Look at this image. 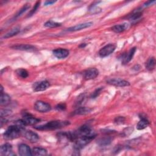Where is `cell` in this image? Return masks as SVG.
<instances>
[{
	"label": "cell",
	"mask_w": 156,
	"mask_h": 156,
	"mask_svg": "<svg viewBox=\"0 0 156 156\" xmlns=\"http://www.w3.org/2000/svg\"><path fill=\"white\" fill-rule=\"evenodd\" d=\"M66 108V106L65 104H60L57 105L56 106V109L57 110H64Z\"/></svg>",
	"instance_id": "1f68e13d"
},
{
	"label": "cell",
	"mask_w": 156,
	"mask_h": 156,
	"mask_svg": "<svg viewBox=\"0 0 156 156\" xmlns=\"http://www.w3.org/2000/svg\"><path fill=\"white\" fill-rule=\"evenodd\" d=\"M20 30V26H15L14 28H12L11 30H9L8 33H7L3 37L4 38H8L10 37H12L15 35H17Z\"/></svg>",
	"instance_id": "ac0fdd59"
},
{
	"label": "cell",
	"mask_w": 156,
	"mask_h": 156,
	"mask_svg": "<svg viewBox=\"0 0 156 156\" xmlns=\"http://www.w3.org/2000/svg\"><path fill=\"white\" fill-rule=\"evenodd\" d=\"M10 102V97L6 93H1L0 97V104L1 106H7Z\"/></svg>",
	"instance_id": "e0dca14e"
},
{
	"label": "cell",
	"mask_w": 156,
	"mask_h": 156,
	"mask_svg": "<svg viewBox=\"0 0 156 156\" xmlns=\"http://www.w3.org/2000/svg\"><path fill=\"white\" fill-rule=\"evenodd\" d=\"M44 25L45 27H47V28H57V27L60 26L61 24L57 23V22H53V21L50 20V21H48L47 22H46Z\"/></svg>",
	"instance_id": "484cf974"
},
{
	"label": "cell",
	"mask_w": 156,
	"mask_h": 156,
	"mask_svg": "<svg viewBox=\"0 0 156 156\" xmlns=\"http://www.w3.org/2000/svg\"><path fill=\"white\" fill-rule=\"evenodd\" d=\"M56 2V1H46L45 2V6H48V5H52L54 4Z\"/></svg>",
	"instance_id": "d6a6232c"
},
{
	"label": "cell",
	"mask_w": 156,
	"mask_h": 156,
	"mask_svg": "<svg viewBox=\"0 0 156 156\" xmlns=\"http://www.w3.org/2000/svg\"><path fill=\"white\" fill-rule=\"evenodd\" d=\"M128 28V25L126 24H121V25H117L113 26L112 28V30L116 33H120L123 32Z\"/></svg>",
	"instance_id": "d6986e66"
},
{
	"label": "cell",
	"mask_w": 156,
	"mask_h": 156,
	"mask_svg": "<svg viewBox=\"0 0 156 156\" xmlns=\"http://www.w3.org/2000/svg\"><path fill=\"white\" fill-rule=\"evenodd\" d=\"M141 15H142V12L140 11H137V12H134L132 15H131L129 17V20H131V21H135V20L139 19L141 17Z\"/></svg>",
	"instance_id": "4316f807"
},
{
	"label": "cell",
	"mask_w": 156,
	"mask_h": 156,
	"mask_svg": "<svg viewBox=\"0 0 156 156\" xmlns=\"http://www.w3.org/2000/svg\"><path fill=\"white\" fill-rule=\"evenodd\" d=\"M25 132V128L17 124L9 126L4 133V137L7 140H13L18 138Z\"/></svg>",
	"instance_id": "6da1fadb"
},
{
	"label": "cell",
	"mask_w": 156,
	"mask_h": 156,
	"mask_svg": "<svg viewBox=\"0 0 156 156\" xmlns=\"http://www.w3.org/2000/svg\"><path fill=\"white\" fill-rule=\"evenodd\" d=\"M107 83L110 85H112L116 87H126L130 86V83L125 80L120 78H112L107 80Z\"/></svg>",
	"instance_id": "277c9868"
},
{
	"label": "cell",
	"mask_w": 156,
	"mask_h": 156,
	"mask_svg": "<svg viewBox=\"0 0 156 156\" xmlns=\"http://www.w3.org/2000/svg\"><path fill=\"white\" fill-rule=\"evenodd\" d=\"M34 109L39 112L45 113L49 111L51 107L49 104L41 101H38L35 103Z\"/></svg>",
	"instance_id": "8992f818"
},
{
	"label": "cell",
	"mask_w": 156,
	"mask_h": 156,
	"mask_svg": "<svg viewBox=\"0 0 156 156\" xmlns=\"http://www.w3.org/2000/svg\"><path fill=\"white\" fill-rule=\"evenodd\" d=\"M136 47H134V48H131L128 53L124 56V57L123 58V60H122L123 64H126L128 63V62H129L132 59V58L135 54V53H136Z\"/></svg>",
	"instance_id": "9a60e30c"
},
{
	"label": "cell",
	"mask_w": 156,
	"mask_h": 156,
	"mask_svg": "<svg viewBox=\"0 0 156 156\" xmlns=\"http://www.w3.org/2000/svg\"><path fill=\"white\" fill-rule=\"evenodd\" d=\"M124 121H125V118H124L123 117H118L115 120V123L118 124H123Z\"/></svg>",
	"instance_id": "4dcf8cb0"
},
{
	"label": "cell",
	"mask_w": 156,
	"mask_h": 156,
	"mask_svg": "<svg viewBox=\"0 0 156 156\" xmlns=\"http://www.w3.org/2000/svg\"><path fill=\"white\" fill-rule=\"evenodd\" d=\"M149 125V122L146 118H141L140 121L138 123L137 125V128L139 130H143L147 128Z\"/></svg>",
	"instance_id": "2e32d148"
},
{
	"label": "cell",
	"mask_w": 156,
	"mask_h": 156,
	"mask_svg": "<svg viewBox=\"0 0 156 156\" xmlns=\"http://www.w3.org/2000/svg\"><path fill=\"white\" fill-rule=\"evenodd\" d=\"M29 7H30V4H25V5L22 9H21L19 10V11L18 12V13L15 15L14 18L16 19V18H18L19 17H20V16L22 15L23 14H24L26 11H27V10L29 9Z\"/></svg>",
	"instance_id": "d4e9b609"
},
{
	"label": "cell",
	"mask_w": 156,
	"mask_h": 156,
	"mask_svg": "<svg viewBox=\"0 0 156 156\" xmlns=\"http://www.w3.org/2000/svg\"><path fill=\"white\" fill-rule=\"evenodd\" d=\"M0 152L2 155H15V154L13 152L12 145L9 143H5L3 144L0 149Z\"/></svg>",
	"instance_id": "9c48e42d"
},
{
	"label": "cell",
	"mask_w": 156,
	"mask_h": 156,
	"mask_svg": "<svg viewBox=\"0 0 156 156\" xmlns=\"http://www.w3.org/2000/svg\"><path fill=\"white\" fill-rule=\"evenodd\" d=\"M12 48L17 50L20 51H33L36 49V47L31 45L28 44H20V45H15L11 47Z\"/></svg>",
	"instance_id": "5bb4252c"
},
{
	"label": "cell",
	"mask_w": 156,
	"mask_h": 156,
	"mask_svg": "<svg viewBox=\"0 0 156 156\" xmlns=\"http://www.w3.org/2000/svg\"><path fill=\"white\" fill-rule=\"evenodd\" d=\"M12 113V111L9 109H3L1 110V118H6Z\"/></svg>",
	"instance_id": "f1b7e54d"
},
{
	"label": "cell",
	"mask_w": 156,
	"mask_h": 156,
	"mask_svg": "<svg viewBox=\"0 0 156 156\" xmlns=\"http://www.w3.org/2000/svg\"><path fill=\"white\" fill-rule=\"evenodd\" d=\"M115 48L116 46L114 44H108L99 50V56L101 57H107L111 54L112 53H113L114 51L115 50Z\"/></svg>",
	"instance_id": "3957f363"
},
{
	"label": "cell",
	"mask_w": 156,
	"mask_h": 156,
	"mask_svg": "<svg viewBox=\"0 0 156 156\" xmlns=\"http://www.w3.org/2000/svg\"><path fill=\"white\" fill-rule=\"evenodd\" d=\"M50 86L49 82L47 81H43L38 82H36L33 86L34 91H41L46 90Z\"/></svg>",
	"instance_id": "ba28073f"
},
{
	"label": "cell",
	"mask_w": 156,
	"mask_h": 156,
	"mask_svg": "<svg viewBox=\"0 0 156 156\" xmlns=\"http://www.w3.org/2000/svg\"><path fill=\"white\" fill-rule=\"evenodd\" d=\"M40 1H37V2L36 3V4L34 5L33 9L32 10H31L30 11V12L29 13L28 17H30V16H32V15H33L36 12V11L38 10V7H39V6H40Z\"/></svg>",
	"instance_id": "83f0119b"
},
{
	"label": "cell",
	"mask_w": 156,
	"mask_h": 156,
	"mask_svg": "<svg viewBox=\"0 0 156 156\" xmlns=\"http://www.w3.org/2000/svg\"><path fill=\"white\" fill-rule=\"evenodd\" d=\"M91 109L88 107H79L74 112V115H86L91 112Z\"/></svg>",
	"instance_id": "ffe728a7"
},
{
	"label": "cell",
	"mask_w": 156,
	"mask_h": 156,
	"mask_svg": "<svg viewBox=\"0 0 156 156\" xmlns=\"http://www.w3.org/2000/svg\"><path fill=\"white\" fill-rule=\"evenodd\" d=\"M16 74L18 77L23 79H25L29 76L28 72L26 70L23 68H20L16 70Z\"/></svg>",
	"instance_id": "cb8c5ba5"
},
{
	"label": "cell",
	"mask_w": 156,
	"mask_h": 156,
	"mask_svg": "<svg viewBox=\"0 0 156 156\" xmlns=\"http://www.w3.org/2000/svg\"><path fill=\"white\" fill-rule=\"evenodd\" d=\"M69 124V122L68 121H49L44 125H41L35 128L37 130L40 131H46V130H55L57 129H60L64 126H67Z\"/></svg>",
	"instance_id": "7a4b0ae2"
},
{
	"label": "cell",
	"mask_w": 156,
	"mask_h": 156,
	"mask_svg": "<svg viewBox=\"0 0 156 156\" xmlns=\"http://www.w3.org/2000/svg\"><path fill=\"white\" fill-rule=\"evenodd\" d=\"M32 152L33 155H45L47 154V151L45 149L40 147H36L33 148Z\"/></svg>",
	"instance_id": "7402d4cb"
},
{
	"label": "cell",
	"mask_w": 156,
	"mask_h": 156,
	"mask_svg": "<svg viewBox=\"0 0 156 156\" xmlns=\"http://www.w3.org/2000/svg\"><path fill=\"white\" fill-rule=\"evenodd\" d=\"M93 25V22H86L84 23H81L75 26H73L71 28H69L67 29V31L69 32H75V31H78V30H81L82 29H84L88 28H90Z\"/></svg>",
	"instance_id": "7c38bea8"
},
{
	"label": "cell",
	"mask_w": 156,
	"mask_h": 156,
	"mask_svg": "<svg viewBox=\"0 0 156 156\" xmlns=\"http://www.w3.org/2000/svg\"><path fill=\"white\" fill-rule=\"evenodd\" d=\"M99 75V71L95 68H90L83 72V77L86 80L95 79Z\"/></svg>",
	"instance_id": "5b68a950"
},
{
	"label": "cell",
	"mask_w": 156,
	"mask_h": 156,
	"mask_svg": "<svg viewBox=\"0 0 156 156\" xmlns=\"http://www.w3.org/2000/svg\"><path fill=\"white\" fill-rule=\"evenodd\" d=\"M155 59L154 57H150L148 59L147 62H146V68L147 70L151 71L153 70L155 68Z\"/></svg>",
	"instance_id": "44dd1931"
},
{
	"label": "cell",
	"mask_w": 156,
	"mask_h": 156,
	"mask_svg": "<svg viewBox=\"0 0 156 156\" xmlns=\"http://www.w3.org/2000/svg\"><path fill=\"white\" fill-rule=\"evenodd\" d=\"M112 142V139L110 137H104L100 139L98 141V144L101 147L104 146H107V145L110 144Z\"/></svg>",
	"instance_id": "603a6c76"
},
{
	"label": "cell",
	"mask_w": 156,
	"mask_h": 156,
	"mask_svg": "<svg viewBox=\"0 0 156 156\" xmlns=\"http://www.w3.org/2000/svg\"><path fill=\"white\" fill-rule=\"evenodd\" d=\"M23 121L25 123L26 125H34L40 121L39 119L36 118L31 114L28 113H25L23 115Z\"/></svg>",
	"instance_id": "52a82bcc"
},
{
	"label": "cell",
	"mask_w": 156,
	"mask_h": 156,
	"mask_svg": "<svg viewBox=\"0 0 156 156\" xmlns=\"http://www.w3.org/2000/svg\"><path fill=\"white\" fill-rule=\"evenodd\" d=\"M25 137L32 143H36L39 140V136L38 135L31 131H28L24 132Z\"/></svg>",
	"instance_id": "4fadbf2b"
},
{
	"label": "cell",
	"mask_w": 156,
	"mask_h": 156,
	"mask_svg": "<svg viewBox=\"0 0 156 156\" xmlns=\"http://www.w3.org/2000/svg\"><path fill=\"white\" fill-rule=\"evenodd\" d=\"M102 87L97 89L94 92H93V93H92V95H91V98H97V97L100 94V93H101V91H102Z\"/></svg>",
	"instance_id": "f546056e"
},
{
	"label": "cell",
	"mask_w": 156,
	"mask_h": 156,
	"mask_svg": "<svg viewBox=\"0 0 156 156\" xmlns=\"http://www.w3.org/2000/svg\"><path fill=\"white\" fill-rule=\"evenodd\" d=\"M18 152L20 155L22 156H30L33 155L32 151L29 147L26 144H21L18 147Z\"/></svg>",
	"instance_id": "30bf717a"
},
{
	"label": "cell",
	"mask_w": 156,
	"mask_h": 156,
	"mask_svg": "<svg viewBox=\"0 0 156 156\" xmlns=\"http://www.w3.org/2000/svg\"><path fill=\"white\" fill-rule=\"evenodd\" d=\"M155 1H147L144 3V6H151V4H152L153 3H155Z\"/></svg>",
	"instance_id": "836d02e7"
},
{
	"label": "cell",
	"mask_w": 156,
	"mask_h": 156,
	"mask_svg": "<svg viewBox=\"0 0 156 156\" xmlns=\"http://www.w3.org/2000/svg\"><path fill=\"white\" fill-rule=\"evenodd\" d=\"M53 54L54 56L57 57V59H62L66 58L70 52L68 49H64V48H58L53 51Z\"/></svg>",
	"instance_id": "8fae6325"
}]
</instances>
